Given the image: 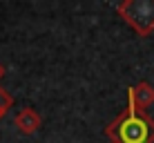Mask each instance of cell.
<instances>
[{
    "label": "cell",
    "instance_id": "6da1fadb",
    "mask_svg": "<svg viewBox=\"0 0 154 143\" xmlns=\"http://www.w3.org/2000/svg\"><path fill=\"white\" fill-rule=\"evenodd\" d=\"M105 134L112 143H154V119L127 101V107L105 128Z\"/></svg>",
    "mask_w": 154,
    "mask_h": 143
},
{
    "label": "cell",
    "instance_id": "7a4b0ae2",
    "mask_svg": "<svg viewBox=\"0 0 154 143\" xmlns=\"http://www.w3.org/2000/svg\"><path fill=\"white\" fill-rule=\"evenodd\" d=\"M116 11L139 36H150L154 31V0H127L116 5Z\"/></svg>",
    "mask_w": 154,
    "mask_h": 143
},
{
    "label": "cell",
    "instance_id": "3957f363",
    "mask_svg": "<svg viewBox=\"0 0 154 143\" xmlns=\"http://www.w3.org/2000/svg\"><path fill=\"white\" fill-rule=\"evenodd\" d=\"M127 101L134 103V107L139 112H145V107H150L154 103V87L150 83H139V85L127 89Z\"/></svg>",
    "mask_w": 154,
    "mask_h": 143
},
{
    "label": "cell",
    "instance_id": "277c9868",
    "mask_svg": "<svg viewBox=\"0 0 154 143\" xmlns=\"http://www.w3.org/2000/svg\"><path fill=\"white\" fill-rule=\"evenodd\" d=\"M16 125H18V130L25 132V134H34V132L40 128V114L34 112L31 107H25V110H20V112L16 114Z\"/></svg>",
    "mask_w": 154,
    "mask_h": 143
},
{
    "label": "cell",
    "instance_id": "5b68a950",
    "mask_svg": "<svg viewBox=\"0 0 154 143\" xmlns=\"http://www.w3.org/2000/svg\"><path fill=\"white\" fill-rule=\"evenodd\" d=\"M11 105H14V98L9 96V94L5 92L2 87H0V119H2V116L9 112V107H11Z\"/></svg>",
    "mask_w": 154,
    "mask_h": 143
},
{
    "label": "cell",
    "instance_id": "8992f818",
    "mask_svg": "<svg viewBox=\"0 0 154 143\" xmlns=\"http://www.w3.org/2000/svg\"><path fill=\"white\" fill-rule=\"evenodd\" d=\"M2 76H5V67L0 65V78H2Z\"/></svg>",
    "mask_w": 154,
    "mask_h": 143
}]
</instances>
